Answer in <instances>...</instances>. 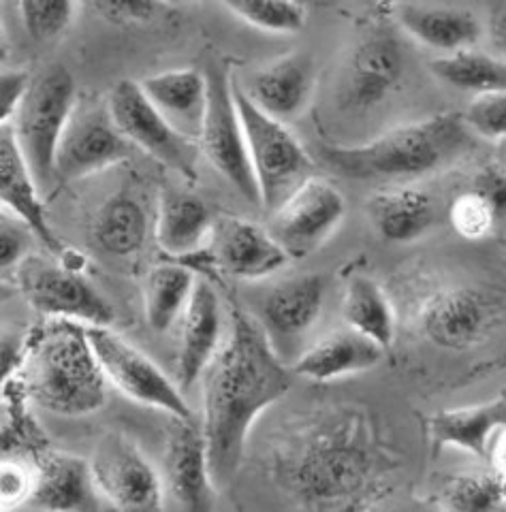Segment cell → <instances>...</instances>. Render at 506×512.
I'll use <instances>...</instances> for the list:
<instances>
[{
	"instance_id": "484cf974",
	"label": "cell",
	"mask_w": 506,
	"mask_h": 512,
	"mask_svg": "<svg viewBox=\"0 0 506 512\" xmlns=\"http://www.w3.org/2000/svg\"><path fill=\"white\" fill-rule=\"evenodd\" d=\"M214 218L193 192L165 188L156 214V242L173 259L193 256L210 244Z\"/></svg>"
},
{
	"instance_id": "7bdbcfd3",
	"label": "cell",
	"mask_w": 506,
	"mask_h": 512,
	"mask_svg": "<svg viewBox=\"0 0 506 512\" xmlns=\"http://www.w3.org/2000/svg\"><path fill=\"white\" fill-rule=\"evenodd\" d=\"M487 459L492 461V470L506 472V427H502L489 446Z\"/></svg>"
},
{
	"instance_id": "cb8c5ba5",
	"label": "cell",
	"mask_w": 506,
	"mask_h": 512,
	"mask_svg": "<svg viewBox=\"0 0 506 512\" xmlns=\"http://www.w3.org/2000/svg\"><path fill=\"white\" fill-rule=\"evenodd\" d=\"M502 427H506V391L492 402L440 410L428 419L432 453L436 455L442 448H460L474 457L487 459L489 446Z\"/></svg>"
},
{
	"instance_id": "4dcf8cb0",
	"label": "cell",
	"mask_w": 506,
	"mask_h": 512,
	"mask_svg": "<svg viewBox=\"0 0 506 512\" xmlns=\"http://www.w3.org/2000/svg\"><path fill=\"white\" fill-rule=\"evenodd\" d=\"M94 242L101 250L114 256L137 254L146 244L148 216L144 205L137 199L124 195L109 197L94 218Z\"/></svg>"
},
{
	"instance_id": "277c9868",
	"label": "cell",
	"mask_w": 506,
	"mask_h": 512,
	"mask_svg": "<svg viewBox=\"0 0 506 512\" xmlns=\"http://www.w3.org/2000/svg\"><path fill=\"white\" fill-rule=\"evenodd\" d=\"M26 395L58 416H88L107 402V378L84 325L50 318L22 363Z\"/></svg>"
},
{
	"instance_id": "f546056e",
	"label": "cell",
	"mask_w": 506,
	"mask_h": 512,
	"mask_svg": "<svg viewBox=\"0 0 506 512\" xmlns=\"http://www.w3.org/2000/svg\"><path fill=\"white\" fill-rule=\"evenodd\" d=\"M195 284V271L180 263H161L148 271L144 286V310L152 331L165 333L180 316H184Z\"/></svg>"
},
{
	"instance_id": "7c38bea8",
	"label": "cell",
	"mask_w": 506,
	"mask_h": 512,
	"mask_svg": "<svg viewBox=\"0 0 506 512\" xmlns=\"http://www.w3.org/2000/svg\"><path fill=\"white\" fill-rule=\"evenodd\" d=\"M107 101H77L56 154V180L77 182L114 167L133 154Z\"/></svg>"
},
{
	"instance_id": "2e32d148",
	"label": "cell",
	"mask_w": 506,
	"mask_h": 512,
	"mask_svg": "<svg viewBox=\"0 0 506 512\" xmlns=\"http://www.w3.org/2000/svg\"><path fill=\"white\" fill-rule=\"evenodd\" d=\"M406 69L400 39L389 28H376L361 39L346 62L340 105L349 111H368L381 105L398 88Z\"/></svg>"
},
{
	"instance_id": "603a6c76",
	"label": "cell",
	"mask_w": 506,
	"mask_h": 512,
	"mask_svg": "<svg viewBox=\"0 0 506 512\" xmlns=\"http://www.w3.org/2000/svg\"><path fill=\"white\" fill-rule=\"evenodd\" d=\"M385 348L359 331L346 327L327 333L297 357L293 372L312 382H334L370 372L383 361Z\"/></svg>"
},
{
	"instance_id": "8992f818",
	"label": "cell",
	"mask_w": 506,
	"mask_h": 512,
	"mask_svg": "<svg viewBox=\"0 0 506 512\" xmlns=\"http://www.w3.org/2000/svg\"><path fill=\"white\" fill-rule=\"evenodd\" d=\"M77 101L75 77L67 67L54 64L33 77L24 103L9 122L41 190L58 182L56 154Z\"/></svg>"
},
{
	"instance_id": "4316f807",
	"label": "cell",
	"mask_w": 506,
	"mask_h": 512,
	"mask_svg": "<svg viewBox=\"0 0 506 512\" xmlns=\"http://www.w3.org/2000/svg\"><path fill=\"white\" fill-rule=\"evenodd\" d=\"M374 231L389 244H413L432 229L434 201L415 186L378 190L366 201Z\"/></svg>"
},
{
	"instance_id": "74e56055",
	"label": "cell",
	"mask_w": 506,
	"mask_h": 512,
	"mask_svg": "<svg viewBox=\"0 0 506 512\" xmlns=\"http://www.w3.org/2000/svg\"><path fill=\"white\" fill-rule=\"evenodd\" d=\"M35 233L18 216L3 210V222H0V267L3 274L15 271L28 256L30 239Z\"/></svg>"
},
{
	"instance_id": "d4e9b609",
	"label": "cell",
	"mask_w": 506,
	"mask_h": 512,
	"mask_svg": "<svg viewBox=\"0 0 506 512\" xmlns=\"http://www.w3.org/2000/svg\"><path fill=\"white\" fill-rule=\"evenodd\" d=\"M152 105L186 137L197 139L208 105V77L193 67L169 69L139 82Z\"/></svg>"
},
{
	"instance_id": "83f0119b",
	"label": "cell",
	"mask_w": 506,
	"mask_h": 512,
	"mask_svg": "<svg viewBox=\"0 0 506 512\" xmlns=\"http://www.w3.org/2000/svg\"><path fill=\"white\" fill-rule=\"evenodd\" d=\"M398 20L410 37L442 56L470 50L483 32L479 20L464 9L408 5L402 7Z\"/></svg>"
},
{
	"instance_id": "4fadbf2b",
	"label": "cell",
	"mask_w": 506,
	"mask_h": 512,
	"mask_svg": "<svg viewBox=\"0 0 506 512\" xmlns=\"http://www.w3.org/2000/svg\"><path fill=\"white\" fill-rule=\"evenodd\" d=\"M498 318V303L481 288L445 286L421 303L417 325L436 348L462 352L483 344Z\"/></svg>"
},
{
	"instance_id": "5b68a950",
	"label": "cell",
	"mask_w": 506,
	"mask_h": 512,
	"mask_svg": "<svg viewBox=\"0 0 506 512\" xmlns=\"http://www.w3.org/2000/svg\"><path fill=\"white\" fill-rule=\"evenodd\" d=\"M233 99L240 111L252 169L261 190V205L274 212L293 192L314 175V160L287 122L263 111L248 92L235 82Z\"/></svg>"
},
{
	"instance_id": "8fae6325",
	"label": "cell",
	"mask_w": 506,
	"mask_h": 512,
	"mask_svg": "<svg viewBox=\"0 0 506 512\" xmlns=\"http://www.w3.org/2000/svg\"><path fill=\"white\" fill-rule=\"evenodd\" d=\"M94 485L109 506L146 512L165 506L163 476L122 431H107L90 457Z\"/></svg>"
},
{
	"instance_id": "ba28073f",
	"label": "cell",
	"mask_w": 506,
	"mask_h": 512,
	"mask_svg": "<svg viewBox=\"0 0 506 512\" xmlns=\"http://www.w3.org/2000/svg\"><path fill=\"white\" fill-rule=\"evenodd\" d=\"M28 306L47 318H65L84 327H112L114 306L73 267L28 254L15 269Z\"/></svg>"
},
{
	"instance_id": "9a60e30c",
	"label": "cell",
	"mask_w": 506,
	"mask_h": 512,
	"mask_svg": "<svg viewBox=\"0 0 506 512\" xmlns=\"http://www.w3.org/2000/svg\"><path fill=\"white\" fill-rule=\"evenodd\" d=\"M163 466V487L173 506L186 512L214 508L218 487L210 470L208 440L195 419L171 416Z\"/></svg>"
},
{
	"instance_id": "7402d4cb",
	"label": "cell",
	"mask_w": 506,
	"mask_h": 512,
	"mask_svg": "<svg viewBox=\"0 0 506 512\" xmlns=\"http://www.w3.org/2000/svg\"><path fill=\"white\" fill-rule=\"evenodd\" d=\"M316 82L314 60L306 52H291L265 64L250 77L248 96L267 114L291 122L306 105Z\"/></svg>"
},
{
	"instance_id": "1f68e13d",
	"label": "cell",
	"mask_w": 506,
	"mask_h": 512,
	"mask_svg": "<svg viewBox=\"0 0 506 512\" xmlns=\"http://www.w3.org/2000/svg\"><path fill=\"white\" fill-rule=\"evenodd\" d=\"M428 67L438 82L453 90L474 96L506 90V60L498 54H485L470 47V50L438 56Z\"/></svg>"
},
{
	"instance_id": "f35d334b",
	"label": "cell",
	"mask_w": 506,
	"mask_h": 512,
	"mask_svg": "<svg viewBox=\"0 0 506 512\" xmlns=\"http://www.w3.org/2000/svg\"><path fill=\"white\" fill-rule=\"evenodd\" d=\"M103 20L112 24H144L154 18L156 0H82Z\"/></svg>"
},
{
	"instance_id": "bcb514c9",
	"label": "cell",
	"mask_w": 506,
	"mask_h": 512,
	"mask_svg": "<svg viewBox=\"0 0 506 512\" xmlns=\"http://www.w3.org/2000/svg\"><path fill=\"white\" fill-rule=\"evenodd\" d=\"M158 5H178V3H186V0H156Z\"/></svg>"
},
{
	"instance_id": "ab89813d",
	"label": "cell",
	"mask_w": 506,
	"mask_h": 512,
	"mask_svg": "<svg viewBox=\"0 0 506 512\" xmlns=\"http://www.w3.org/2000/svg\"><path fill=\"white\" fill-rule=\"evenodd\" d=\"M35 487V472L18 461H3L0 466V506L3 510L26 506Z\"/></svg>"
},
{
	"instance_id": "ffe728a7",
	"label": "cell",
	"mask_w": 506,
	"mask_h": 512,
	"mask_svg": "<svg viewBox=\"0 0 506 512\" xmlns=\"http://www.w3.org/2000/svg\"><path fill=\"white\" fill-rule=\"evenodd\" d=\"M223 344V310L214 286L197 280L191 301L182 316L180 355H178V382L186 393L203 378L208 365Z\"/></svg>"
},
{
	"instance_id": "836d02e7",
	"label": "cell",
	"mask_w": 506,
	"mask_h": 512,
	"mask_svg": "<svg viewBox=\"0 0 506 512\" xmlns=\"http://www.w3.org/2000/svg\"><path fill=\"white\" fill-rule=\"evenodd\" d=\"M242 22L272 35H295L306 26V7L297 0H220Z\"/></svg>"
},
{
	"instance_id": "f6af8a7d",
	"label": "cell",
	"mask_w": 506,
	"mask_h": 512,
	"mask_svg": "<svg viewBox=\"0 0 506 512\" xmlns=\"http://www.w3.org/2000/svg\"><path fill=\"white\" fill-rule=\"evenodd\" d=\"M500 476V498H502V504L506 506V472H498Z\"/></svg>"
},
{
	"instance_id": "44dd1931",
	"label": "cell",
	"mask_w": 506,
	"mask_h": 512,
	"mask_svg": "<svg viewBox=\"0 0 506 512\" xmlns=\"http://www.w3.org/2000/svg\"><path fill=\"white\" fill-rule=\"evenodd\" d=\"M99 498L90 459L50 451L37 463L35 487L26 506L35 510L90 512L99 508Z\"/></svg>"
},
{
	"instance_id": "30bf717a",
	"label": "cell",
	"mask_w": 506,
	"mask_h": 512,
	"mask_svg": "<svg viewBox=\"0 0 506 512\" xmlns=\"http://www.w3.org/2000/svg\"><path fill=\"white\" fill-rule=\"evenodd\" d=\"M107 103L118 128L135 148L180 173L188 182L199 178V158L203 156L199 141L180 133L152 105L139 82L122 79L109 92Z\"/></svg>"
},
{
	"instance_id": "3957f363",
	"label": "cell",
	"mask_w": 506,
	"mask_h": 512,
	"mask_svg": "<svg viewBox=\"0 0 506 512\" xmlns=\"http://www.w3.org/2000/svg\"><path fill=\"white\" fill-rule=\"evenodd\" d=\"M462 114H438L410 122L361 146H321L323 163L346 180L413 182L449 167L472 146Z\"/></svg>"
},
{
	"instance_id": "5bb4252c",
	"label": "cell",
	"mask_w": 506,
	"mask_h": 512,
	"mask_svg": "<svg viewBox=\"0 0 506 512\" xmlns=\"http://www.w3.org/2000/svg\"><path fill=\"white\" fill-rule=\"evenodd\" d=\"M344 214L342 192L329 180L312 175L272 212L270 233L291 261H302L338 231Z\"/></svg>"
},
{
	"instance_id": "d590c367",
	"label": "cell",
	"mask_w": 506,
	"mask_h": 512,
	"mask_svg": "<svg viewBox=\"0 0 506 512\" xmlns=\"http://www.w3.org/2000/svg\"><path fill=\"white\" fill-rule=\"evenodd\" d=\"M24 30L33 41L45 43L65 35L75 18V0H18Z\"/></svg>"
},
{
	"instance_id": "7a4b0ae2",
	"label": "cell",
	"mask_w": 506,
	"mask_h": 512,
	"mask_svg": "<svg viewBox=\"0 0 506 512\" xmlns=\"http://www.w3.org/2000/svg\"><path fill=\"white\" fill-rule=\"evenodd\" d=\"M293 376L261 320L231 306L229 331L203 374L201 427L218 489L233 483L252 425L289 393Z\"/></svg>"
},
{
	"instance_id": "e575fe53",
	"label": "cell",
	"mask_w": 506,
	"mask_h": 512,
	"mask_svg": "<svg viewBox=\"0 0 506 512\" xmlns=\"http://www.w3.org/2000/svg\"><path fill=\"white\" fill-rule=\"evenodd\" d=\"M449 220L455 233L468 242H481V239L492 237L502 224L496 201L479 184L460 192L453 199Z\"/></svg>"
},
{
	"instance_id": "f1b7e54d",
	"label": "cell",
	"mask_w": 506,
	"mask_h": 512,
	"mask_svg": "<svg viewBox=\"0 0 506 512\" xmlns=\"http://www.w3.org/2000/svg\"><path fill=\"white\" fill-rule=\"evenodd\" d=\"M346 327L389 350L395 342V310L385 288L368 276H353L342 299Z\"/></svg>"
},
{
	"instance_id": "52a82bcc",
	"label": "cell",
	"mask_w": 506,
	"mask_h": 512,
	"mask_svg": "<svg viewBox=\"0 0 506 512\" xmlns=\"http://www.w3.org/2000/svg\"><path fill=\"white\" fill-rule=\"evenodd\" d=\"M205 77L208 105L199 135L201 152L246 201L261 205V190L250 163L242 118L233 99V75L225 64H212L205 69Z\"/></svg>"
},
{
	"instance_id": "b9f144b4",
	"label": "cell",
	"mask_w": 506,
	"mask_h": 512,
	"mask_svg": "<svg viewBox=\"0 0 506 512\" xmlns=\"http://www.w3.org/2000/svg\"><path fill=\"white\" fill-rule=\"evenodd\" d=\"M489 39L496 47V54L506 60V0H498L489 13Z\"/></svg>"
},
{
	"instance_id": "6da1fadb",
	"label": "cell",
	"mask_w": 506,
	"mask_h": 512,
	"mask_svg": "<svg viewBox=\"0 0 506 512\" xmlns=\"http://www.w3.org/2000/svg\"><path fill=\"white\" fill-rule=\"evenodd\" d=\"M274 480L306 510L370 508L391 459L372 414L353 404L314 408L274 446Z\"/></svg>"
},
{
	"instance_id": "60d3db41",
	"label": "cell",
	"mask_w": 506,
	"mask_h": 512,
	"mask_svg": "<svg viewBox=\"0 0 506 512\" xmlns=\"http://www.w3.org/2000/svg\"><path fill=\"white\" fill-rule=\"evenodd\" d=\"M33 84V75L26 69H5L0 73V124H9Z\"/></svg>"
},
{
	"instance_id": "d6a6232c",
	"label": "cell",
	"mask_w": 506,
	"mask_h": 512,
	"mask_svg": "<svg viewBox=\"0 0 506 512\" xmlns=\"http://www.w3.org/2000/svg\"><path fill=\"white\" fill-rule=\"evenodd\" d=\"M438 504L447 510L481 512L504 508L500 498V476L492 472H464L449 478L438 493Z\"/></svg>"
},
{
	"instance_id": "d6986e66",
	"label": "cell",
	"mask_w": 506,
	"mask_h": 512,
	"mask_svg": "<svg viewBox=\"0 0 506 512\" xmlns=\"http://www.w3.org/2000/svg\"><path fill=\"white\" fill-rule=\"evenodd\" d=\"M327 282L321 274H302L282 280L261 303V325L276 342L295 344L319 323L325 306Z\"/></svg>"
},
{
	"instance_id": "8d00e7d4",
	"label": "cell",
	"mask_w": 506,
	"mask_h": 512,
	"mask_svg": "<svg viewBox=\"0 0 506 512\" xmlns=\"http://www.w3.org/2000/svg\"><path fill=\"white\" fill-rule=\"evenodd\" d=\"M464 120L470 131L487 141L506 137V90L474 96Z\"/></svg>"
},
{
	"instance_id": "ee69618b",
	"label": "cell",
	"mask_w": 506,
	"mask_h": 512,
	"mask_svg": "<svg viewBox=\"0 0 506 512\" xmlns=\"http://www.w3.org/2000/svg\"><path fill=\"white\" fill-rule=\"evenodd\" d=\"M494 148H496V165L506 173V137L498 139L494 143Z\"/></svg>"
},
{
	"instance_id": "ac0fdd59",
	"label": "cell",
	"mask_w": 506,
	"mask_h": 512,
	"mask_svg": "<svg viewBox=\"0 0 506 512\" xmlns=\"http://www.w3.org/2000/svg\"><path fill=\"white\" fill-rule=\"evenodd\" d=\"M0 201L3 210L18 216L35 233V239L56 256L65 254V246L47 220L41 201V186L30 169L11 124H0Z\"/></svg>"
},
{
	"instance_id": "e0dca14e",
	"label": "cell",
	"mask_w": 506,
	"mask_h": 512,
	"mask_svg": "<svg viewBox=\"0 0 506 512\" xmlns=\"http://www.w3.org/2000/svg\"><path fill=\"white\" fill-rule=\"evenodd\" d=\"M218 269L237 280H263L287 267L291 256L261 224L223 216L214 220L210 244L205 246Z\"/></svg>"
},
{
	"instance_id": "9c48e42d",
	"label": "cell",
	"mask_w": 506,
	"mask_h": 512,
	"mask_svg": "<svg viewBox=\"0 0 506 512\" xmlns=\"http://www.w3.org/2000/svg\"><path fill=\"white\" fill-rule=\"evenodd\" d=\"M107 382L133 402L176 419H195L180 384L173 382L148 355L112 327H86Z\"/></svg>"
}]
</instances>
